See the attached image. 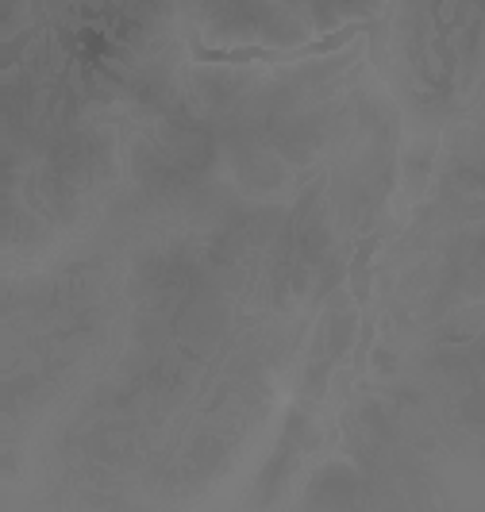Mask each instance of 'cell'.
Masks as SVG:
<instances>
[{
	"label": "cell",
	"instance_id": "cell-1",
	"mask_svg": "<svg viewBox=\"0 0 485 512\" xmlns=\"http://www.w3.org/2000/svg\"><path fill=\"white\" fill-rule=\"evenodd\" d=\"M385 24L382 20H355V24H343L332 35H320V39H308L301 47H205L197 35L189 39V51L197 66H297V62H312V58H328V54L351 47L355 39L370 35V39H382Z\"/></svg>",
	"mask_w": 485,
	"mask_h": 512
},
{
	"label": "cell",
	"instance_id": "cell-2",
	"mask_svg": "<svg viewBox=\"0 0 485 512\" xmlns=\"http://www.w3.org/2000/svg\"><path fill=\"white\" fill-rule=\"evenodd\" d=\"M382 235H370L355 247L351 258V293H355L358 305V351H355V378L366 374V359H370V347H374V312H370V258L378 251Z\"/></svg>",
	"mask_w": 485,
	"mask_h": 512
}]
</instances>
